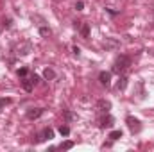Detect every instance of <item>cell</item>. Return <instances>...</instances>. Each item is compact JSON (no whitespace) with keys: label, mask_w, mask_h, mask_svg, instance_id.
<instances>
[{"label":"cell","mask_w":154,"mask_h":152,"mask_svg":"<svg viewBox=\"0 0 154 152\" xmlns=\"http://www.w3.org/2000/svg\"><path fill=\"white\" fill-rule=\"evenodd\" d=\"M129 66H131V57L122 54V56L116 57L115 63H113V72H115V74H122V72H125Z\"/></svg>","instance_id":"6da1fadb"},{"label":"cell","mask_w":154,"mask_h":152,"mask_svg":"<svg viewBox=\"0 0 154 152\" xmlns=\"http://www.w3.org/2000/svg\"><path fill=\"white\" fill-rule=\"evenodd\" d=\"M125 123H127V127L131 129V132H133V134L142 131V123H140V120H138V118H134V116H127V118H125Z\"/></svg>","instance_id":"7a4b0ae2"},{"label":"cell","mask_w":154,"mask_h":152,"mask_svg":"<svg viewBox=\"0 0 154 152\" xmlns=\"http://www.w3.org/2000/svg\"><path fill=\"white\" fill-rule=\"evenodd\" d=\"M54 138V131L50 129V127H45L41 132L36 134V140H34V143H41V141H45V140H52Z\"/></svg>","instance_id":"3957f363"},{"label":"cell","mask_w":154,"mask_h":152,"mask_svg":"<svg viewBox=\"0 0 154 152\" xmlns=\"http://www.w3.org/2000/svg\"><path fill=\"white\" fill-rule=\"evenodd\" d=\"M43 113H45L43 108H31V109H27V118L29 120H38Z\"/></svg>","instance_id":"277c9868"},{"label":"cell","mask_w":154,"mask_h":152,"mask_svg":"<svg viewBox=\"0 0 154 152\" xmlns=\"http://www.w3.org/2000/svg\"><path fill=\"white\" fill-rule=\"evenodd\" d=\"M97 109L102 111V113H109V109H111V102L106 100V99H100V100L97 102Z\"/></svg>","instance_id":"5b68a950"},{"label":"cell","mask_w":154,"mask_h":152,"mask_svg":"<svg viewBox=\"0 0 154 152\" xmlns=\"http://www.w3.org/2000/svg\"><path fill=\"white\" fill-rule=\"evenodd\" d=\"M99 81L102 86H109L111 84V72H100L99 74Z\"/></svg>","instance_id":"8992f818"},{"label":"cell","mask_w":154,"mask_h":152,"mask_svg":"<svg viewBox=\"0 0 154 152\" xmlns=\"http://www.w3.org/2000/svg\"><path fill=\"white\" fill-rule=\"evenodd\" d=\"M113 123H115V118L108 114L100 120V129H109V127H113Z\"/></svg>","instance_id":"52a82bcc"},{"label":"cell","mask_w":154,"mask_h":152,"mask_svg":"<svg viewBox=\"0 0 154 152\" xmlns=\"http://www.w3.org/2000/svg\"><path fill=\"white\" fill-rule=\"evenodd\" d=\"M22 86H23V90H25V91H32L36 84H34V81H32L31 77H23V81H22Z\"/></svg>","instance_id":"ba28073f"},{"label":"cell","mask_w":154,"mask_h":152,"mask_svg":"<svg viewBox=\"0 0 154 152\" xmlns=\"http://www.w3.org/2000/svg\"><path fill=\"white\" fill-rule=\"evenodd\" d=\"M118 47H120V43L113 38H106V41H104V48H108V50H115Z\"/></svg>","instance_id":"9c48e42d"},{"label":"cell","mask_w":154,"mask_h":152,"mask_svg":"<svg viewBox=\"0 0 154 152\" xmlns=\"http://www.w3.org/2000/svg\"><path fill=\"white\" fill-rule=\"evenodd\" d=\"M43 77H45L47 81H54V79H56V72H54L52 68H45V70H43Z\"/></svg>","instance_id":"30bf717a"},{"label":"cell","mask_w":154,"mask_h":152,"mask_svg":"<svg viewBox=\"0 0 154 152\" xmlns=\"http://www.w3.org/2000/svg\"><path fill=\"white\" fill-rule=\"evenodd\" d=\"M122 136H124V132H122L120 129H115V131H111V132H109V140H111V141H116V140H120Z\"/></svg>","instance_id":"8fae6325"},{"label":"cell","mask_w":154,"mask_h":152,"mask_svg":"<svg viewBox=\"0 0 154 152\" xmlns=\"http://www.w3.org/2000/svg\"><path fill=\"white\" fill-rule=\"evenodd\" d=\"M79 31H81V36H82V38L86 39L88 36H90V23H82Z\"/></svg>","instance_id":"7c38bea8"},{"label":"cell","mask_w":154,"mask_h":152,"mask_svg":"<svg viewBox=\"0 0 154 152\" xmlns=\"http://www.w3.org/2000/svg\"><path fill=\"white\" fill-rule=\"evenodd\" d=\"M127 81H129L127 77H120V79H118V82H116V90H120V91H122V90H125Z\"/></svg>","instance_id":"4fadbf2b"},{"label":"cell","mask_w":154,"mask_h":152,"mask_svg":"<svg viewBox=\"0 0 154 152\" xmlns=\"http://www.w3.org/2000/svg\"><path fill=\"white\" fill-rule=\"evenodd\" d=\"M74 141H70V140H66V141H63L61 145H59V149H63V150H70V149H74Z\"/></svg>","instance_id":"5bb4252c"},{"label":"cell","mask_w":154,"mask_h":152,"mask_svg":"<svg viewBox=\"0 0 154 152\" xmlns=\"http://www.w3.org/2000/svg\"><path fill=\"white\" fill-rule=\"evenodd\" d=\"M13 102V99L11 97H4V99H0V109H4L5 106H9Z\"/></svg>","instance_id":"9a60e30c"},{"label":"cell","mask_w":154,"mask_h":152,"mask_svg":"<svg viewBox=\"0 0 154 152\" xmlns=\"http://www.w3.org/2000/svg\"><path fill=\"white\" fill-rule=\"evenodd\" d=\"M59 134L66 138V136L70 134V127H68V125H61V127H59Z\"/></svg>","instance_id":"2e32d148"},{"label":"cell","mask_w":154,"mask_h":152,"mask_svg":"<svg viewBox=\"0 0 154 152\" xmlns=\"http://www.w3.org/2000/svg\"><path fill=\"white\" fill-rule=\"evenodd\" d=\"M65 118H66V122H74V120H77V114L72 111H65Z\"/></svg>","instance_id":"e0dca14e"},{"label":"cell","mask_w":154,"mask_h":152,"mask_svg":"<svg viewBox=\"0 0 154 152\" xmlns=\"http://www.w3.org/2000/svg\"><path fill=\"white\" fill-rule=\"evenodd\" d=\"M39 34H41L43 38H47V36H50V34H52V31H50L48 27H39Z\"/></svg>","instance_id":"ac0fdd59"},{"label":"cell","mask_w":154,"mask_h":152,"mask_svg":"<svg viewBox=\"0 0 154 152\" xmlns=\"http://www.w3.org/2000/svg\"><path fill=\"white\" fill-rule=\"evenodd\" d=\"M29 74V70L25 68V66H22V68H18V77H27Z\"/></svg>","instance_id":"d6986e66"},{"label":"cell","mask_w":154,"mask_h":152,"mask_svg":"<svg viewBox=\"0 0 154 152\" xmlns=\"http://www.w3.org/2000/svg\"><path fill=\"white\" fill-rule=\"evenodd\" d=\"M75 9H77V11H82V9H84V2H81V0H79V2L75 4Z\"/></svg>","instance_id":"ffe728a7"},{"label":"cell","mask_w":154,"mask_h":152,"mask_svg":"<svg viewBox=\"0 0 154 152\" xmlns=\"http://www.w3.org/2000/svg\"><path fill=\"white\" fill-rule=\"evenodd\" d=\"M11 23H13V22H11L9 18H7V20H4V27H5V29H9V27H11Z\"/></svg>","instance_id":"44dd1931"},{"label":"cell","mask_w":154,"mask_h":152,"mask_svg":"<svg viewBox=\"0 0 154 152\" xmlns=\"http://www.w3.org/2000/svg\"><path fill=\"white\" fill-rule=\"evenodd\" d=\"M72 52H74L75 56H79V54H81V48H79V47H74V48H72Z\"/></svg>","instance_id":"7402d4cb"},{"label":"cell","mask_w":154,"mask_h":152,"mask_svg":"<svg viewBox=\"0 0 154 152\" xmlns=\"http://www.w3.org/2000/svg\"><path fill=\"white\" fill-rule=\"evenodd\" d=\"M31 79H32V81H34V84H38V81H39V77L36 75V74H32V75H31Z\"/></svg>","instance_id":"603a6c76"}]
</instances>
